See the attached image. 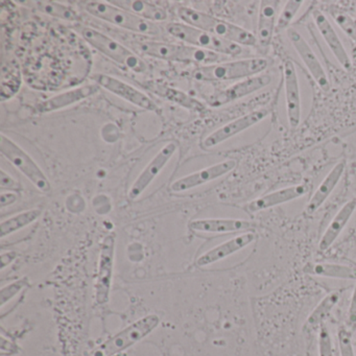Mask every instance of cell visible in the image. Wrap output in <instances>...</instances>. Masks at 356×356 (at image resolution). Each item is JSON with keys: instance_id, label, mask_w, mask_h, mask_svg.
I'll return each instance as SVG.
<instances>
[{"instance_id": "obj_2", "label": "cell", "mask_w": 356, "mask_h": 356, "mask_svg": "<svg viewBox=\"0 0 356 356\" xmlns=\"http://www.w3.org/2000/svg\"><path fill=\"white\" fill-rule=\"evenodd\" d=\"M135 49L143 55L165 61L182 62V63L216 64L222 61L224 56L191 45L172 44L160 41H137Z\"/></svg>"}, {"instance_id": "obj_7", "label": "cell", "mask_w": 356, "mask_h": 356, "mask_svg": "<svg viewBox=\"0 0 356 356\" xmlns=\"http://www.w3.org/2000/svg\"><path fill=\"white\" fill-rule=\"evenodd\" d=\"M159 316L149 314L131 324L95 349L92 356H114L145 339L159 325Z\"/></svg>"}, {"instance_id": "obj_15", "label": "cell", "mask_w": 356, "mask_h": 356, "mask_svg": "<svg viewBox=\"0 0 356 356\" xmlns=\"http://www.w3.org/2000/svg\"><path fill=\"white\" fill-rule=\"evenodd\" d=\"M283 80L287 120L291 128L296 129L301 122V93L297 70L291 60L283 62Z\"/></svg>"}, {"instance_id": "obj_31", "label": "cell", "mask_w": 356, "mask_h": 356, "mask_svg": "<svg viewBox=\"0 0 356 356\" xmlns=\"http://www.w3.org/2000/svg\"><path fill=\"white\" fill-rule=\"evenodd\" d=\"M22 85V76L19 70L16 66H7L3 67L1 74V99H11L19 90Z\"/></svg>"}, {"instance_id": "obj_28", "label": "cell", "mask_w": 356, "mask_h": 356, "mask_svg": "<svg viewBox=\"0 0 356 356\" xmlns=\"http://www.w3.org/2000/svg\"><path fill=\"white\" fill-rule=\"evenodd\" d=\"M24 5L34 8L37 11L58 18V19L65 20V22H79L81 20L80 16L72 8L56 1L49 0H35V1H24Z\"/></svg>"}, {"instance_id": "obj_34", "label": "cell", "mask_w": 356, "mask_h": 356, "mask_svg": "<svg viewBox=\"0 0 356 356\" xmlns=\"http://www.w3.org/2000/svg\"><path fill=\"white\" fill-rule=\"evenodd\" d=\"M29 279L24 277V278L19 279V280L15 281V282L11 283V284L7 285V286L3 287L0 291V305L3 307L6 303L13 299L16 295L20 293L24 287L28 286Z\"/></svg>"}, {"instance_id": "obj_29", "label": "cell", "mask_w": 356, "mask_h": 356, "mask_svg": "<svg viewBox=\"0 0 356 356\" xmlns=\"http://www.w3.org/2000/svg\"><path fill=\"white\" fill-rule=\"evenodd\" d=\"M41 213H42V211L40 209H31L3 220L0 224V236L3 238L8 235L13 234V233L22 230L24 227L36 222L40 218Z\"/></svg>"}, {"instance_id": "obj_5", "label": "cell", "mask_w": 356, "mask_h": 356, "mask_svg": "<svg viewBox=\"0 0 356 356\" xmlns=\"http://www.w3.org/2000/svg\"><path fill=\"white\" fill-rule=\"evenodd\" d=\"M268 66V60L264 58H249L237 61L201 66L193 70L191 76L201 82L245 80L261 74Z\"/></svg>"}, {"instance_id": "obj_20", "label": "cell", "mask_w": 356, "mask_h": 356, "mask_svg": "<svg viewBox=\"0 0 356 356\" xmlns=\"http://www.w3.org/2000/svg\"><path fill=\"white\" fill-rule=\"evenodd\" d=\"M308 191L306 184L293 185L286 188L279 189L274 193H268L250 202L247 205V210L250 213L264 211L270 208L276 207L281 204L289 203L293 200L303 197Z\"/></svg>"}, {"instance_id": "obj_18", "label": "cell", "mask_w": 356, "mask_h": 356, "mask_svg": "<svg viewBox=\"0 0 356 356\" xmlns=\"http://www.w3.org/2000/svg\"><path fill=\"white\" fill-rule=\"evenodd\" d=\"M99 89H101V87L95 83V84L85 85V86L78 87V88L70 89V90L47 99V101L37 104L36 111L38 113L44 114L64 109V108L70 107L74 104L84 101V99L92 97V95H97Z\"/></svg>"}, {"instance_id": "obj_37", "label": "cell", "mask_w": 356, "mask_h": 356, "mask_svg": "<svg viewBox=\"0 0 356 356\" xmlns=\"http://www.w3.org/2000/svg\"><path fill=\"white\" fill-rule=\"evenodd\" d=\"M0 186H1L3 191V189H8V191H14V193H17L22 189L20 183L3 170H0Z\"/></svg>"}, {"instance_id": "obj_33", "label": "cell", "mask_w": 356, "mask_h": 356, "mask_svg": "<svg viewBox=\"0 0 356 356\" xmlns=\"http://www.w3.org/2000/svg\"><path fill=\"white\" fill-rule=\"evenodd\" d=\"M330 13L335 24L356 44V20L345 12L339 11V10H331Z\"/></svg>"}, {"instance_id": "obj_1", "label": "cell", "mask_w": 356, "mask_h": 356, "mask_svg": "<svg viewBox=\"0 0 356 356\" xmlns=\"http://www.w3.org/2000/svg\"><path fill=\"white\" fill-rule=\"evenodd\" d=\"M178 16L184 24L193 28L200 29L204 32L209 33L214 36L220 37L225 40L230 41L241 47H256L257 39L255 35L249 31L225 22L220 18L214 17L210 14L197 11L193 8L181 7L178 9Z\"/></svg>"}, {"instance_id": "obj_27", "label": "cell", "mask_w": 356, "mask_h": 356, "mask_svg": "<svg viewBox=\"0 0 356 356\" xmlns=\"http://www.w3.org/2000/svg\"><path fill=\"white\" fill-rule=\"evenodd\" d=\"M304 273L310 276L327 277V278L355 280L356 268L345 264L329 262H308L303 268Z\"/></svg>"}, {"instance_id": "obj_8", "label": "cell", "mask_w": 356, "mask_h": 356, "mask_svg": "<svg viewBox=\"0 0 356 356\" xmlns=\"http://www.w3.org/2000/svg\"><path fill=\"white\" fill-rule=\"evenodd\" d=\"M0 153L18 168L39 191L42 193L51 191V183L40 166L22 147L5 134L0 136Z\"/></svg>"}, {"instance_id": "obj_35", "label": "cell", "mask_w": 356, "mask_h": 356, "mask_svg": "<svg viewBox=\"0 0 356 356\" xmlns=\"http://www.w3.org/2000/svg\"><path fill=\"white\" fill-rule=\"evenodd\" d=\"M318 356H334L330 332L324 324L318 333Z\"/></svg>"}, {"instance_id": "obj_17", "label": "cell", "mask_w": 356, "mask_h": 356, "mask_svg": "<svg viewBox=\"0 0 356 356\" xmlns=\"http://www.w3.org/2000/svg\"><path fill=\"white\" fill-rule=\"evenodd\" d=\"M312 14L318 33L324 39L325 43L330 49L332 55L334 56L337 61L339 62V65L345 70H351V59H350L349 55H348L347 51L343 47L339 35L335 32L328 18L320 10H314Z\"/></svg>"}, {"instance_id": "obj_21", "label": "cell", "mask_w": 356, "mask_h": 356, "mask_svg": "<svg viewBox=\"0 0 356 356\" xmlns=\"http://www.w3.org/2000/svg\"><path fill=\"white\" fill-rule=\"evenodd\" d=\"M280 1L276 0H264L260 3L257 22V44L264 47H270L274 32L277 26V14H278Z\"/></svg>"}, {"instance_id": "obj_41", "label": "cell", "mask_w": 356, "mask_h": 356, "mask_svg": "<svg viewBox=\"0 0 356 356\" xmlns=\"http://www.w3.org/2000/svg\"><path fill=\"white\" fill-rule=\"evenodd\" d=\"M356 20V19H355Z\"/></svg>"}, {"instance_id": "obj_32", "label": "cell", "mask_w": 356, "mask_h": 356, "mask_svg": "<svg viewBox=\"0 0 356 356\" xmlns=\"http://www.w3.org/2000/svg\"><path fill=\"white\" fill-rule=\"evenodd\" d=\"M302 5H303V1H299V0H289V1H287L283 7L280 15H279L278 20H277L276 30H289V24H291L296 15L299 13Z\"/></svg>"}, {"instance_id": "obj_12", "label": "cell", "mask_w": 356, "mask_h": 356, "mask_svg": "<svg viewBox=\"0 0 356 356\" xmlns=\"http://www.w3.org/2000/svg\"><path fill=\"white\" fill-rule=\"evenodd\" d=\"M268 116V111L266 109L256 110V111L251 112V113L245 114V115L236 118V120H232V122H228V124H224L218 130L214 131L209 136L204 139L202 145L206 149L216 147V145L229 140L232 137L241 134L243 131H247L248 129L259 124L261 120H264Z\"/></svg>"}, {"instance_id": "obj_26", "label": "cell", "mask_w": 356, "mask_h": 356, "mask_svg": "<svg viewBox=\"0 0 356 356\" xmlns=\"http://www.w3.org/2000/svg\"><path fill=\"white\" fill-rule=\"evenodd\" d=\"M109 3L120 9L131 12L147 22H164L168 17L165 9L143 0H113Z\"/></svg>"}, {"instance_id": "obj_13", "label": "cell", "mask_w": 356, "mask_h": 356, "mask_svg": "<svg viewBox=\"0 0 356 356\" xmlns=\"http://www.w3.org/2000/svg\"><path fill=\"white\" fill-rule=\"evenodd\" d=\"M270 81H272V78L270 74H262L239 81L236 84L212 95L209 99L210 106L211 107H222L227 104L243 99L252 93L266 88L268 85H270Z\"/></svg>"}, {"instance_id": "obj_4", "label": "cell", "mask_w": 356, "mask_h": 356, "mask_svg": "<svg viewBox=\"0 0 356 356\" xmlns=\"http://www.w3.org/2000/svg\"><path fill=\"white\" fill-rule=\"evenodd\" d=\"M83 9L104 22H109L113 26L137 34L147 36H158L161 34V29L152 22L143 19L131 12L120 9L116 6L105 1H81Z\"/></svg>"}, {"instance_id": "obj_23", "label": "cell", "mask_w": 356, "mask_h": 356, "mask_svg": "<svg viewBox=\"0 0 356 356\" xmlns=\"http://www.w3.org/2000/svg\"><path fill=\"white\" fill-rule=\"evenodd\" d=\"M345 168V161L339 162V163L335 164L334 168L330 170V172L325 177L324 180L318 185V188L314 191V195L308 202L307 206H306L305 211L308 216L316 213L322 207L323 204L327 201V199L330 197L331 193L341 181Z\"/></svg>"}, {"instance_id": "obj_39", "label": "cell", "mask_w": 356, "mask_h": 356, "mask_svg": "<svg viewBox=\"0 0 356 356\" xmlns=\"http://www.w3.org/2000/svg\"><path fill=\"white\" fill-rule=\"evenodd\" d=\"M18 200L17 193L14 191H8V193H3L0 195V206L1 208L7 207V206L12 205L15 203Z\"/></svg>"}, {"instance_id": "obj_11", "label": "cell", "mask_w": 356, "mask_h": 356, "mask_svg": "<svg viewBox=\"0 0 356 356\" xmlns=\"http://www.w3.org/2000/svg\"><path fill=\"white\" fill-rule=\"evenodd\" d=\"M92 80L102 88H105L106 90L126 99L129 103L133 104L141 109L147 110V111H158L157 105L154 103L153 99H149L147 95L141 92L135 87L131 86L128 83L122 82L120 79L108 76V74H97L92 76Z\"/></svg>"}, {"instance_id": "obj_3", "label": "cell", "mask_w": 356, "mask_h": 356, "mask_svg": "<svg viewBox=\"0 0 356 356\" xmlns=\"http://www.w3.org/2000/svg\"><path fill=\"white\" fill-rule=\"evenodd\" d=\"M74 31L81 35V37L93 49L109 58L118 65L128 68L135 74H143L147 72V64L138 56L135 55L132 51L127 49L124 45L120 44L118 41L114 40L111 37L83 24H76Z\"/></svg>"}, {"instance_id": "obj_24", "label": "cell", "mask_w": 356, "mask_h": 356, "mask_svg": "<svg viewBox=\"0 0 356 356\" xmlns=\"http://www.w3.org/2000/svg\"><path fill=\"white\" fill-rule=\"evenodd\" d=\"M189 229L204 233H232L247 231L253 227L251 222L236 218H203L193 220L188 224Z\"/></svg>"}, {"instance_id": "obj_30", "label": "cell", "mask_w": 356, "mask_h": 356, "mask_svg": "<svg viewBox=\"0 0 356 356\" xmlns=\"http://www.w3.org/2000/svg\"><path fill=\"white\" fill-rule=\"evenodd\" d=\"M339 301V293H331L327 295L318 305L312 310L310 316H308L306 327L308 328H316V327L322 326L324 321L328 318L331 310L333 309L337 302Z\"/></svg>"}, {"instance_id": "obj_22", "label": "cell", "mask_w": 356, "mask_h": 356, "mask_svg": "<svg viewBox=\"0 0 356 356\" xmlns=\"http://www.w3.org/2000/svg\"><path fill=\"white\" fill-rule=\"evenodd\" d=\"M143 86L154 95H158L166 101L177 104L181 107L186 108L191 111L202 113L206 110L205 106L201 102L193 99L191 95L179 90V89L172 88V87L164 84V83L158 82V81H149V82L145 83Z\"/></svg>"}, {"instance_id": "obj_38", "label": "cell", "mask_w": 356, "mask_h": 356, "mask_svg": "<svg viewBox=\"0 0 356 356\" xmlns=\"http://www.w3.org/2000/svg\"><path fill=\"white\" fill-rule=\"evenodd\" d=\"M348 326L351 329L356 328V285L348 310Z\"/></svg>"}, {"instance_id": "obj_36", "label": "cell", "mask_w": 356, "mask_h": 356, "mask_svg": "<svg viewBox=\"0 0 356 356\" xmlns=\"http://www.w3.org/2000/svg\"><path fill=\"white\" fill-rule=\"evenodd\" d=\"M339 337V354L341 356H355L352 343L351 333L346 328H339L337 332Z\"/></svg>"}, {"instance_id": "obj_6", "label": "cell", "mask_w": 356, "mask_h": 356, "mask_svg": "<svg viewBox=\"0 0 356 356\" xmlns=\"http://www.w3.org/2000/svg\"><path fill=\"white\" fill-rule=\"evenodd\" d=\"M166 31L175 38L187 43V45L191 47L229 57H237L243 54V47L241 45L235 44L186 24L170 22L166 26Z\"/></svg>"}, {"instance_id": "obj_9", "label": "cell", "mask_w": 356, "mask_h": 356, "mask_svg": "<svg viewBox=\"0 0 356 356\" xmlns=\"http://www.w3.org/2000/svg\"><path fill=\"white\" fill-rule=\"evenodd\" d=\"M115 234L111 233L105 237L102 243L99 270L95 283V298L99 304H105L109 301L115 255Z\"/></svg>"}, {"instance_id": "obj_14", "label": "cell", "mask_w": 356, "mask_h": 356, "mask_svg": "<svg viewBox=\"0 0 356 356\" xmlns=\"http://www.w3.org/2000/svg\"><path fill=\"white\" fill-rule=\"evenodd\" d=\"M177 149H178V143L176 141H172L165 147H162L161 151L145 166V170L141 172L134 184L131 187L130 191H129V199L136 200L145 193V189L152 184L156 177L161 172L166 164L172 159Z\"/></svg>"}, {"instance_id": "obj_19", "label": "cell", "mask_w": 356, "mask_h": 356, "mask_svg": "<svg viewBox=\"0 0 356 356\" xmlns=\"http://www.w3.org/2000/svg\"><path fill=\"white\" fill-rule=\"evenodd\" d=\"M256 241V234L254 232H245L243 234L237 235L216 247L212 248L209 251L204 253L199 259L197 260V266L199 268L210 266L216 264L220 260L226 259L229 256L241 251L247 248L248 245L253 243Z\"/></svg>"}, {"instance_id": "obj_16", "label": "cell", "mask_w": 356, "mask_h": 356, "mask_svg": "<svg viewBox=\"0 0 356 356\" xmlns=\"http://www.w3.org/2000/svg\"><path fill=\"white\" fill-rule=\"evenodd\" d=\"M237 163L235 160H226V161L220 162L214 165L208 166L199 172H193L188 176L183 177L179 180L175 181L170 185V191L172 193H183V191H191L195 187L202 186L206 183L216 180L225 175L229 174L236 168Z\"/></svg>"}, {"instance_id": "obj_40", "label": "cell", "mask_w": 356, "mask_h": 356, "mask_svg": "<svg viewBox=\"0 0 356 356\" xmlns=\"http://www.w3.org/2000/svg\"><path fill=\"white\" fill-rule=\"evenodd\" d=\"M17 257V254L15 252H8V253L1 254V270H5L6 266H9L11 262L15 260Z\"/></svg>"}, {"instance_id": "obj_10", "label": "cell", "mask_w": 356, "mask_h": 356, "mask_svg": "<svg viewBox=\"0 0 356 356\" xmlns=\"http://www.w3.org/2000/svg\"><path fill=\"white\" fill-rule=\"evenodd\" d=\"M286 33L293 49L301 58L302 62L307 68L308 72L318 85V88L324 92L330 90L331 84L328 76L307 41L298 31L293 30V29H289Z\"/></svg>"}, {"instance_id": "obj_25", "label": "cell", "mask_w": 356, "mask_h": 356, "mask_svg": "<svg viewBox=\"0 0 356 356\" xmlns=\"http://www.w3.org/2000/svg\"><path fill=\"white\" fill-rule=\"evenodd\" d=\"M355 209L356 200L352 199L347 202L335 214L334 218H332L330 224L325 230L324 234L321 237L320 243H318V250L320 251H327L337 241V239L339 238V235L349 222L350 218L353 216Z\"/></svg>"}]
</instances>
